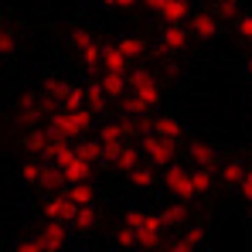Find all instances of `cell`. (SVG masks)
Instances as JSON below:
<instances>
[{
    "label": "cell",
    "instance_id": "obj_1",
    "mask_svg": "<svg viewBox=\"0 0 252 252\" xmlns=\"http://www.w3.org/2000/svg\"><path fill=\"white\" fill-rule=\"evenodd\" d=\"M123 225H129V228L136 232V249L157 252L160 246H164L167 228H164L160 215H154V211H140V208H129V211L123 215Z\"/></svg>",
    "mask_w": 252,
    "mask_h": 252
},
{
    "label": "cell",
    "instance_id": "obj_2",
    "mask_svg": "<svg viewBox=\"0 0 252 252\" xmlns=\"http://www.w3.org/2000/svg\"><path fill=\"white\" fill-rule=\"evenodd\" d=\"M92 116L95 113H89V109H55L48 116V129L58 133V136H65V140H75V136H85L89 133Z\"/></svg>",
    "mask_w": 252,
    "mask_h": 252
},
{
    "label": "cell",
    "instance_id": "obj_3",
    "mask_svg": "<svg viewBox=\"0 0 252 252\" xmlns=\"http://www.w3.org/2000/svg\"><path fill=\"white\" fill-rule=\"evenodd\" d=\"M136 147H140V154L150 167H167L177 160V140H164L157 133H143Z\"/></svg>",
    "mask_w": 252,
    "mask_h": 252
},
{
    "label": "cell",
    "instance_id": "obj_4",
    "mask_svg": "<svg viewBox=\"0 0 252 252\" xmlns=\"http://www.w3.org/2000/svg\"><path fill=\"white\" fill-rule=\"evenodd\" d=\"M126 92H133L136 99H143L150 109L160 102V82H157V75L150 72V68H133V72H126Z\"/></svg>",
    "mask_w": 252,
    "mask_h": 252
},
{
    "label": "cell",
    "instance_id": "obj_5",
    "mask_svg": "<svg viewBox=\"0 0 252 252\" xmlns=\"http://www.w3.org/2000/svg\"><path fill=\"white\" fill-rule=\"evenodd\" d=\"M160 181H164V188H167L177 201H194V198H198L194 188H191V170L181 167V164H167Z\"/></svg>",
    "mask_w": 252,
    "mask_h": 252
},
{
    "label": "cell",
    "instance_id": "obj_6",
    "mask_svg": "<svg viewBox=\"0 0 252 252\" xmlns=\"http://www.w3.org/2000/svg\"><path fill=\"white\" fill-rule=\"evenodd\" d=\"M34 239H38L41 252H62L65 242H68V225L65 221H44Z\"/></svg>",
    "mask_w": 252,
    "mask_h": 252
},
{
    "label": "cell",
    "instance_id": "obj_7",
    "mask_svg": "<svg viewBox=\"0 0 252 252\" xmlns=\"http://www.w3.org/2000/svg\"><path fill=\"white\" fill-rule=\"evenodd\" d=\"M75 208H79V205H75L68 194L55 191V194H48V201H44L41 211H44V218H48V221H65V225H68V221H72V215H75Z\"/></svg>",
    "mask_w": 252,
    "mask_h": 252
},
{
    "label": "cell",
    "instance_id": "obj_8",
    "mask_svg": "<svg viewBox=\"0 0 252 252\" xmlns=\"http://www.w3.org/2000/svg\"><path fill=\"white\" fill-rule=\"evenodd\" d=\"M188 41H191V31H188L184 24H164V31H160V51H164V55L184 51Z\"/></svg>",
    "mask_w": 252,
    "mask_h": 252
},
{
    "label": "cell",
    "instance_id": "obj_9",
    "mask_svg": "<svg viewBox=\"0 0 252 252\" xmlns=\"http://www.w3.org/2000/svg\"><path fill=\"white\" fill-rule=\"evenodd\" d=\"M17 120L24 126H38L41 120H48V113H44V95L28 92V95L21 99V106H17Z\"/></svg>",
    "mask_w": 252,
    "mask_h": 252
},
{
    "label": "cell",
    "instance_id": "obj_10",
    "mask_svg": "<svg viewBox=\"0 0 252 252\" xmlns=\"http://www.w3.org/2000/svg\"><path fill=\"white\" fill-rule=\"evenodd\" d=\"M188 24H191V34L201 38V41H211V38L218 34V17L208 14V10H191Z\"/></svg>",
    "mask_w": 252,
    "mask_h": 252
},
{
    "label": "cell",
    "instance_id": "obj_11",
    "mask_svg": "<svg viewBox=\"0 0 252 252\" xmlns=\"http://www.w3.org/2000/svg\"><path fill=\"white\" fill-rule=\"evenodd\" d=\"M136 164H143V154H140V147H136V143H129V140H126L123 147L116 150V157H113V164H109V167H116L120 174H129Z\"/></svg>",
    "mask_w": 252,
    "mask_h": 252
},
{
    "label": "cell",
    "instance_id": "obj_12",
    "mask_svg": "<svg viewBox=\"0 0 252 252\" xmlns=\"http://www.w3.org/2000/svg\"><path fill=\"white\" fill-rule=\"evenodd\" d=\"M157 14H160L164 24H184V21L191 17V3H188V0H164Z\"/></svg>",
    "mask_w": 252,
    "mask_h": 252
},
{
    "label": "cell",
    "instance_id": "obj_13",
    "mask_svg": "<svg viewBox=\"0 0 252 252\" xmlns=\"http://www.w3.org/2000/svg\"><path fill=\"white\" fill-rule=\"evenodd\" d=\"M68 228H75L82 235H89L92 228H99V211H95V205H79L75 215H72V221H68Z\"/></svg>",
    "mask_w": 252,
    "mask_h": 252
},
{
    "label": "cell",
    "instance_id": "obj_14",
    "mask_svg": "<svg viewBox=\"0 0 252 252\" xmlns=\"http://www.w3.org/2000/svg\"><path fill=\"white\" fill-rule=\"evenodd\" d=\"M24 150L38 160V157H48V126H28V133H24Z\"/></svg>",
    "mask_w": 252,
    "mask_h": 252
},
{
    "label": "cell",
    "instance_id": "obj_15",
    "mask_svg": "<svg viewBox=\"0 0 252 252\" xmlns=\"http://www.w3.org/2000/svg\"><path fill=\"white\" fill-rule=\"evenodd\" d=\"M102 72H129V62L123 58V51L116 48V41L102 44V62H99Z\"/></svg>",
    "mask_w": 252,
    "mask_h": 252
},
{
    "label": "cell",
    "instance_id": "obj_16",
    "mask_svg": "<svg viewBox=\"0 0 252 252\" xmlns=\"http://www.w3.org/2000/svg\"><path fill=\"white\" fill-rule=\"evenodd\" d=\"M99 85H102V92H106V99H113V102H120L126 95V72H102V79H99Z\"/></svg>",
    "mask_w": 252,
    "mask_h": 252
},
{
    "label": "cell",
    "instance_id": "obj_17",
    "mask_svg": "<svg viewBox=\"0 0 252 252\" xmlns=\"http://www.w3.org/2000/svg\"><path fill=\"white\" fill-rule=\"evenodd\" d=\"M188 157H191L194 167H215V164H218V150H215V143H201V140L188 147Z\"/></svg>",
    "mask_w": 252,
    "mask_h": 252
},
{
    "label": "cell",
    "instance_id": "obj_18",
    "mask_svg": "<svg viewBox=\"0 0 252 252\" xmlns=\"http://www.w3.org/2000/svg\"><path fill=\"white\" fill-rule=\"evenodd\" d=\"M150 133H157V136H164V140H181L184 126H181V120H174V116H154Z\"/></svg>",
    "mask_w": 252,
    "mask_h": 252
},
{
    "label": "cell",
    "instance_id": "obj_19",
    "mask_svg": "<svg viewBox=\"0 0 252 252\" xmlns=\"http://www.w3.org/2000/svg\"><path fill=\"white\" fill-rule=\"evenodd\" d=\"M65 194H68L75 205H95V184H92V181H75V184H65Z\"/></svg>",
    "mask_w": 252,
    "mask_h": 252
},
{
    "label": "cell",
    "instance_id": "obj_20",
    "mask_svg": "<svg viewBox=\"0 0 252 252\" xmlns=\"http://www.w3.org/2000/svg\"><path fill=\"white\" fill-rule=\"evenodd\" d=\"M157 215H160L164 228H184V225H188V215H191V211H188V205L181 201V205H167V208L157 211Z\"/></svg>",
    "mask_w": 252,
    "mask_h": 252
},
{
    "label": "cell",
    "instance_id": "obj_21",
    "mask_svg": "<svg viewBox=\"0 0 252 252\" xmlns=\"http://www.w3.org/2000/svg\"><path fill=\"white\" fill-rule=\"evenodd\" d=\"M38 188H41V191H48V194L62 191V188H65V177H62V170L55 167V164H44V167H41V181H38Z\"/></svg>",
    "mask_w": 252,
    "mask_h": 252
},
{
    "label": "cell",
    "instance_id": "obj_22",
    "mask_svg": "<svg viewBox=\"0 0 252 252\" xmlns=\"http://www.w3.org/2000/svg\"><path fill=\"white\" fill-rule=\"evenodd\" d=\"M211 184H215V167H191V188H194L198 198L208 194Z\"/></svg>",
    "mask_w": 252,
    "mask_h": 252
},
{
    "label": "cell",
    "instance_id": "obj_23",
    "mask_svg": "<svg viewBox=\"0 0 252 252\" xmlns=\"http://www.w3.org/2000/svg\"><path fill=\"white\" fill-rule=\"evenodd\" d=\"M106 102H109V99H106V92H102V85H99V82L85 85V109H89V113H102Z\"/></svg>",
    "mask_w": 252,
    "mask_h": 252
},
{
    "label": "cell",
    "instance_id": "obj_24",
    "mask_svg": "<svg viewBox=\"0 0 252 252\" xmlns=\"http://www.w3.org/2000/svg\"><path fill=\"white\" fill-rule=\"evenodd\" d=\"M126 181H129L133 188H150V184L157 181V174H154V167H150V164L143 160V164H136V167L126 174Z\"/></svg>",
    "mask_w": 252,
    "mask_h": 252
},
{
    "label": "cell",
    "instance_id": "obj_25",
    "mask_svg": "<svg viewBox=\"0 0 252 252\" xmlns=\"http://www.w3.org/2000/svg\"><path fill=\"white\" fill-rule=\"evenodd\" d=\"M116 48L123 51V58L129 62V65H133V62H140V58L147 55V44L140 41V38H120V41H116Z\"/></svg>",
    "mask_w": 252,
    "mask_h": 252
},
{
    "label": "cell",
    "instance_id": "obj_26",
    "mask_svg": "<svg viewBox=\"0 0 252 252\" xmlns=\"http://www.w3.org/2000/svg\"><path fill=\"white\" fill-rule=\"evenodd\" d=\"M58 109H85V85H68Z\"/></svg>",
    "mask_w": 252,
    "mask_h": 252
},
{
    "label": "cell",
    "instance_id": "obj_27",
    "mask_svg": "<svg viewBox=\"0 0 252 252\" xmlns=\"http://www.w3.org/2000/svg\"><path fill=\"white\" fill-rule=\"evenodd\" d=\"M246 164H242V160H225V164H221V167H218V177H221V181H225V184H239V181H242V174H246Z\"/></svg>",
    "mask_w": 252,
    "mask_h": 252
},
{
    "label": "cell",
    "instance_id": "obj_28",
    "mask_svg": "<svg viewBox=\"0 0 252 252\" xmlns=\"http://www.w3.org/2000/svg\"><path fill=\"white\" fill-rule=\"evenodd\" d=\"M75 154H79L82 160H89V164H99V160H102V143H99V140H85V143L75 147Z\"/></svg>",
    "mask_w": 252,
    "mask_h": 252
},
{
    "label": "cell",
    "instance_id": "obj_29",
    "mask_svg": "<svg viewBox=\"0 0 252 252\" xmlns=\"http://www.w3.org/2000/svg\"><path fill=\"white\" fill-rule=\"evenodd\" d=\"M41 167H44L41 160H34V157H31V160L21 167V181H24L28 188H38V181H41Z\"/></svg>",
    "mask_w": 252,
    "mask_h": 252
},
{
    "label": "cell",
    "instance_id": "obj_30",
    "mask_svg": "<svg viewBox=\"0 0 252 252\" xmlns=\"http://www.w3.org/2000/svg\"><path fill=\"white\" fill-rule=\"evenodd\" d=\"M65 89H68V82H62V79H48L44 82V102H62V95H65Z\"/></svg>",
    "mask_w": 252,
    "mask_h": 252
},
{
    "label": "cell",
    "instance_id": "obj_31",
    "mask_svg": "<svg viewBox=\"0 0 252 252\" xmlns=\"http://www.w3.org/2000/svg\"><path fill=\"white\" fill-rule=\"evenodd\" d=\"M181 239H184V242H188V246H191V249L198 252V249H201V246H205V239H208V232H205V228H201V225H188V228H184V235H181Z\"/></svg>",
    "mask_w": 252,
    "mask_h": 252
},
{
    "label": "cell",
    "instance_id": "obj_32",
    "mask_svg": "<svg viewBox=\"0 0 252 252\" xmlns=\"http://www.w3.org/2000/svg\"><path fill=\"white\" fill-rule=\"evenodd\" d=\"M113 242H116L120 249H136V232H133L129 225H120L116 235H113Z\"/></svg>",
    "mask_w": 252,
    "mask_h": 252
},
{
    "label": "cell",
    "instance_id": "obj_33",
    "mask_svg": "<svg viewBox=\"0 0 252 252\" xmlns=\"http://www.w3.org/2000/svg\"><path fill=\"white\" fill-rule=\"evenodd\" d=\"M235 34L242 41H252V14H239L235 17Z\"/></svg>",
    "mask_w": 252,
    "mask_h": 252
},
{
    "label": "cell",
    "instance_id": "obj_34",
    "mask_svg": "<svg viewBox=\"0 0 252 252\" xmlns=\"http://www.w3.org/2000/svg\"><path fill=\"white\" fill-rule=\"evenodd\" d=\"M14 51H17V34L7 28V31H0V58L3 55H14Z\"/></svg>",
    "mask_w": 252,
    "mask_h": 252
},
{
    "label": "cell",
    "instance_id": "obj_35",
    "mask_svg": "<svg viewBox=\"0 0 252 252\" xmlns=\"http://www.w3.org/2000/svg\"><path fill=\"white\" fill-rule=\"evenodd\" d=\"M235 188H239L242 201H249V205H252V170H246V174H242V181H239Z\"/></svg>",
    "mask_w": 252,
    "mask_h": 252
},
{
    "label": "cell",
    "instance_id": "obj_36",
    "mask_svg": "<svg viewBox=\"0 0 252 252\" xmlns=\"http://www.w3.org/2000/svg\"><path fill=\"white\" fill-rule=\"evenodd\" d=\"M215 10H218L221 17H235V10H239V0H215Z\"/></svg>",
    "mask_w": 252,
    "mask_h": 252
},
{
    "label": "cell",
    "instance_id": "obj_37",
    "mask_svg": "<svg viewBox=\"0 0 252 252\" xmlns=\"http://www.w3.org/2000/svg\"><path fill=\"white\" fill-rule=\"evenodd\" d=\"M10 252H41V246H38V239H21Z\"/></svg>",
    "mask_w": 252,
    "mask_h": 252
},
{
    "label": "cell",
    "instance_id": "obj_38",
    "mask_svg": "<svg viewBox=\"0 0 252 252\" xmlns=\"http://www.w3.org/2000/svg\"><path fill=\"white\" fill-rule=\"evenodd\" d=\"M167 252H194V249H191L184 239H170V242H167Z\"/></svg>",
    "mask_w": 252,
    "mask_h": 252
},
{
    "label": "cell",
    "instance_id": "obj_39",
    "mask_svg": "<svg viewBox=\"0 0 252 252\" xmlns=\"http://www.w3.org/2000/svg\"><path fill=\"white\" fill-rule=\"evenodd\" d=\"M106 7H120V10H129V7H136V0H102Z\"/></svg>",
    "mask_w": 252,
    "mask_h": 252
},
{
    "label": "cell",
    "instance_id": "obj_40",
    "mask_svg": "<svg viewBox=\"0 0 252 252\" xmlns=\"http://www.w3.org/2000/svg\"><path fill=\"white\" fill-rule=\"evenodd\" d=\"M143 3H147L150 10H160V3H164V0H143Z\"/></svg>",
    "mask_w": 252,
    "mask_h": 252
},
{
    "label": "cell",
    "instance_id": "obj_41",
    "mask_svg": "<svg viewBox=\"0 0 252 252\" xmlns=\"http://www.w3.org/2000/svg\"><path fill=\"white\" fill-rule=\"evenodd\" d=\"M246 72H249V79H252V55L246 58Z\"/></svg>",
    "mask_w": 252,
    "mask_h": 252
}]
</instances>
